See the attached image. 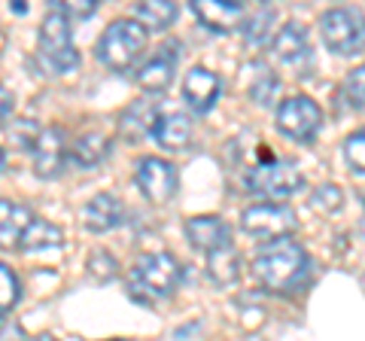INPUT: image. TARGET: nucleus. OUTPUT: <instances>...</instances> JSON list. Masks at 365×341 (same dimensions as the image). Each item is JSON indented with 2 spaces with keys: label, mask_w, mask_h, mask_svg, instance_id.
<instances>
[{
  "label": "nucleus",
  "mask_w": 365,
  "mask_h": 341,
  "mask_svg": "<svg viewBox=\"0 0 365 341\" xmlns=\"http://www.w3.org/2000/svg\"><path fill=\"white\" fill-rule=\"evenodd\" d=\"M307 268H311V256L304 253L302 244L289 241H271L259 247L253 259V275L265 290L271 292H292L307 280Z\"/></svg>",
  "instance_id": "1"
},
{
  "label": "nucleus",
  "mask_w": 365,
  "mask_h": 341,
  "mask_svg": "<svg viewBox=\"0 0 365 341\" xmlns=\"http://www.w3.org/2000/svg\"><path fill=\"white\" fill-rule=\"evenodd\" d=\"M180 278H182V268L177 263V256L165 253V250L143 253V256H137L128 268V292H131V299L153 305L174 292Z\"/></svg>",
  "instance_id": "2"
},
{
  "label": "nucleus",
  "mask_w": 365,
  "mask_h": 341,
  "mask_svg": "<svg viewBox=\"0 0 365 341\" xmlns=\"http://www.w3.org/2000/svg\"><path fill=\"white\" fill-rule=\"evenodd\" d=\"M146 43H150V31L134 19H116L113 25L98 37V61L110 67V71H131V67L143 58Z\"/></svg>",
  "instance_id": "3"
},
{
  "label": "nucleus",
  "mask_w": 365,
  "mask_h": 341,
  "mask_svg": "<svg viewBox=\"0 0 365 341\" xmlns=\"http://www.w3.org/2000/svg\"><path fill=\"white\" fill-rule=\"evenodd\" d=\"M323 43L335 55H359L365 52V13L356 6H335L319 16Z\"/></svg>",
  "instance_id": "4"
},
{
  "label": "nucleus",
  "mask_w": 365,
  "mask_h": 341,
  "mask_svg": "<svg viewBox=\"0 0 365 341\" xmlns=\"http://www.w3.org/2000/svg\"><path fill=\"white\" fill-rule=\"evenodd\" d=\"M40 58L55 73L73 71V67L79 64V52H76V43H73L71 21H67V16L61 13V9H52L40 25Z\"/></svg>",
  "instance_id": "5"
},
{
  "label": "nucleus",
  "mask_w": 365,
  "mask_h": 341,
  "mask_svg": "<svg viewBox=\"0 0 365 341\" xmlns=\"http://www.w3.org/2000/svg\"><path fill=\"white\" fill-rule=\"evenodd\" d=\"M304 186L302 168L289 162V158H274L265 156L256 168H250L247 174V189L265 198H289L292 192H299Z\"/></svg>",
  "instance_id": "6"
},
{
  "label": "nucleus",
  "mask_w": 365,
  "mask_h": 341,
  "mask_svg": "<svg viewBox=\"0 0 365 341\" xmlns=\"http://www.w3.org/2000/svg\"><path fill=\"white\" fill-rule=\"evenodd\" d=\"M241 225L250 238L271 244V241H283V238H289L299 229V217H295L292 208L280 201H259V204H250L241 213Z\"/></svg>",
  "instance_id": "7"
},
{
  "label": "nucleus",
  "mask_w": 365,
  "mask_h": 341,
  "mask_svg": "<svg viewBox=\"0 0 365 341\" xmlns=\"http://www.w3.org/2000/svg\"><path fill=\"white\" fill-rule=\"evenodd\" d=\"M319 125H323V110L307 95H295L277 107V131L287 134L289 141H299V143L314 141Z\"/></svg>",
  "instance_id": "8"
},
{
  "label": "nucleus",
  "mask_w": 365,
  "mask_h": 341,
  "mask_svg": "<svg viewBox=\"0 0 365 341\" xmlns=\"http://www.w3.org/2000/svg\"><path fill=\"white\" fill-rule=\"evenodd\" d=\"M31 153H34V170H37V177H46V180L58 177L67 165V156H71L67 131L61 125H46V128H40V138L34 141Z\"/></svg>",
  "instance_id": "9"
},
{
  "label": "nucleus",
  "mask_w": 365,
  "mask_h": 341,
  "mask_svg": "<svg viewBox=\"0 0 365 341\" xmlns=\"http://www.w3.org/2000/svg\"><path fill=\"white\" fill-rule=\"evenodd\" d=\"M134 180L143 195L155 204H165L168 198H174V192H177V168L158 156L140 158L134 168Z\"/></svg>",
  "instance_id": "10"
},
{
  "label": "nucleus",
  "mask_w": 365,
  "mask_h": 341,
  "mask_svg": "<svg viewBox=\"0 0 365 341\" xmlns=\"http://www.w3.org/2000/svg\"><path fill=\"white\" fill-rule=\"evenodd\" d=\"M186 238L195 250L210 256L232 247V225L222 217H192L186 223Z\"/></svg>",
  "instance_id": "11"
},
{
  "label": "nucleus",
  "mask_w": 365,
  "mask_h": 341,
  "mask_svg": "<svg viewBox=\"0 0 365 341\" xmlns=\"http://www.w3.org/2000/svg\"><path fill=\"white\" fill-rule=\"evenodd\" d=\"M174 71H177V46L174 43H168V46L158 49L153 58H146L140 64V71L134 73V79H137V86H140L143 92L162 95L165 88L170 86V79H174Z\"/></svg>",
  "instance_id": "12"
},
{
  "label": "nucleus",
  "mask_w": 365,
  "mask_h": 341,
  "mask_svg": "<svg viewBox=\"0 0 365 341\" xmlns=\"http://www.w3.org/2000/svg\"><path fill=\"white\" fill-rule=\"evenodd\" d=\"M274 55L292 71H304L311 64V40H307V31L299 21H289L274 34Z\"/></svg>",
  "instance_id": "13"
},
{
  "label": "nucleus",
  "mask_w": 365,
  "mask_h": 341,
  "mask_svg": "<svg viewBox=\"0 0 365 341\" xmlns=\"http://www.w3.org/2000/svg\"><path fill=\"white\" fill-rule=\"evenodd\" d=\"M220 76L207 67H192L182 79V98H186V104L195 110V113H207L216 98H220Z\"/></svg>",
  "instance_id": "14"
},
{
  "label": "nucleus",
  "mask_w": 365,
  "mask_h": 341,
  "mask_svg": "<svg viewBox=\"0 0 365 341\" xmlns=\"http://www.w3.org/2000/svg\"><path fill=\"white\" fill-rule=\"evenodd\" d=\"M192 13L201 19V25H207L216 34H228L237 31L244 21V6L232 4V0H195Z\"/></svg>",
  "instance_id": "15"
},
{
  "label": "nucleus",
  "mask_w": 365,
  "mask_h": 341,
  "mask_svg": "<svg viewBox=\"0 0 365 341\" xmlns=\"http://www.w3.org/2000/svg\"><path fill=\"white\" fill-rule=\"evenodd\" d=\"M34 223V213L13 198H0V250L21 247L28 225Z\"/></svg>",
  "instance_id": "16"
},
{
  "label": "nucleus",
  "mask_w": 365,
  "mask_h": 341,
  "mask_svg": "<svg viewBox=\"0 0 365 341\" xmlns=\"http://www.w3.org/2000/svg\"><path fill=\"white\" fill-rule=\"evenodd\" d=\"M122 217H125V204L113 192H101V195H95L86 204L83 225L88 232H110L122 223Z\"/></svg>",
  "instance_id": "17"
},
{
  "label": "nucleus",
  "mask_w": 365,
  "mask_h": 341,
  "mask_svg": "<svg viewBox=\"0 0 365 341\" xmlns=\"http://www.w3.org/2000/svg\"><path fill=\"white\" fill-rule=\"evenodd\" d=\"M153 138L165 146V150H182L192 141V122L189 116H182L180 110H162L155 119Z\"/></svg>",
  "instance_id": "18"
},
{
  "label": "nucleus",
  "mask_w": 365,
  "mask_h": 341,
  "mask_svg": "<svg viewBox=\"0 0 365 341\" xmlns=\"http://www.w3.org/2000/svg\"><path fill=\"white\" fill-rule=\"evenodd\" d=\"M155 119H158V107L155 101H134V104L122 113L119 119V134L125 141H140L146 131L155 128Z\"/></svg>",
  "instance_id": "19"
},
{
  "label": "nucleus",
  "mask_w": 365,
  "mask_h": 341,
  "mask_svg": "<svg viewBox=\"0 0 365 341\" xmlns=\"http://www.w3.org/2000/svg\"><path fill=\"white\" fill-rule=\"evenodd\" d=\"M107 153H110V141L101 131H86L71 143V158L79 168H95L98 162H104Z\"/></svg>",
  "instance_id": "20"
},
{
  "label": "nucleus",
  "mask_w": 365,
  "mask_h": 341,
  "mask_svg": "<svg viewBox=\"0 0 365 341\" xmlns=\"http://www.w3.org/2000/svg\"><path fill=\"white\" fill-rule=\"evenodd\" d=\"M64 247V232L49 220L34 217V223L28 225L25 238H21V250H31V253H43V250H58Z\"/></svg>",
  "instance_id": "21"
},
{
  "label": "nucleus",
  "mask_w": 365,
  "mask_h": 341,
  "mask_svg": "<svg viewBox=\"0 0 365 341\" xmlns=\"http://www.w3.org/2000/svg\"><path fill=\"white\" fill-rule=\"evenodd\" d=\"M134 21H140L146 31H165L174 25L177 19V4L170 0H146V4H137L134 6Z\"/></svg>",
  "instance_id": "22"
},
{
  "label": "nucleus",
  "mask_w": 365,
  "mask_h": 341,
  "mask_svg": "<svg viewBox=\"0 0 365 341\" xmlns=\"http://www.w3.org/2000/svg\"><path fill=\"white\" fill-rule=\"evenodd\" d=\"M274 21H277V13H274L271 6L265 9H256V16L247 21V28H244V37L250 46H265L268 37H271V31H274Z\"/></svg>",
  "instance_id": "23"
},
{
  "label": "nucleus",
  "mask_w": 365,
  "mask_h": 341,
  "mask_svg": "<svg viewBox=\"0 0 365 341\" xmlns=\"http://www.w3.org/2000/svg\"><path fill=\"white\" fill-rule=\"evenodd\" d=\"M207 275L216 283H235L237 280V253L232 247L207 256Z\"/></svg>",
  "instance_id": "24"
},
{
  "label": "nucleus",
  "mask_w": 365,
  "mask_h": 341,
  "mask_svg": "<svg viewBox=\"0 0 365 341\" xmlns=\"http://www.w3.org/2000/svg\"><path fill=\"white\" fill-rule=\"evenodd\" d=\"M250 95H253V101H256L259 107H271L274 101H277V95H280V79H277V73H271V71L262 67V73L256 76V83H253V88H250Z\"/></svg>",
  "instance_id": "25"
},
{
  "label": "nucleus",
  "mask_w": 365,
  "mask_h": 341,
  "mask_svg": "<svg viewBox=\"0 0 365 341\" xmlns=\"http://www.w3.org/2000/svg\"><path fill=\"white\" fill-rule=\"evenodd\" d=\"M19 302V278L13 275V268L0 263V314L9 311Z\"/></svg>",
  "instance_id": "26"
},
{
  "label": "nucleus",
  "mask_w": 365,
  "mask_h": 341,
  "mask_svg": "<svg viewBox=\"0 0 365 341\" xmlns=\"http://www.w3.org/2000/svg\"><path fill=\"white\" fill-rule=\"evenodd\" d=\"M344 156L353 170H359V174H365V128L350 134V138L344 141Z\"/></svg>",
  "instance_id": "27"
},
{
  "label": "nucleus",
  "mask_w": 365,
  "mask_h": 341,
  "mask_svg": "<svg viewBox=\"0 0 365 341\" xmlns=\"http://www.w3.org/2000/svg\"><path fill=\"white\" fill-rule=\"evenodd\" d=\"M344 88H347L350 104L365 107V64L353 67V71L347 73V79H344Z\"/></svg>",
  "instance_id": "28"
},
{
  "label": "nucleus",
  "mask_w": 365,
  "mask_h": 341,
  "mask_svg": "<svg viewBox=\"0 0 365 341\" xmlns=\"http://www.w3.org/2000/svg\"><path fill=\"white\" fill-rule=\"evenodd\" d=\"M341 204H344V198H341V189L338 186H319L317 192H314V208H319V210H338Z\"/></svg>",
  "instance_id": "29"
},
{
  "label": "nucleus",
  "mask_w": 365,
  "mask_h": 341,
  "mask_svg": "<svg viewBox=\"0 0 365 341\" xmlns=\"http://www.w3.org/2000/svg\"><path fill=\"white\" fill-rule=\"evenodd\" d=\"M98 9V0H71V4H64L61 6V13L71 19V16H79V19H86V16H91Z\"/></svg>",
  "instance_id": "30"
},
{
  "label": "nucleus",
  "mask_w": 365,
  "mask_h": 341,
  "mask_svg": "<svg viewBox=\"0 0 365 341\" xmlns=\"http://www.w3.org/2000/svg\"><path fill=\"white\" fill-rule=\"evenodd\" d=\"M13 101H16V98H13V92L0 86V125H4V122H6V116L13 113Z\"/></svg>",
  "instance_id": "31"
},
{
  "label": "nucleus",
  "mask_w": 365,
  "mask_h": 341,
  "mask_svg": "<svg viewBox=\"0 0 365 341\" xmlns=\"http://www.w3.org/2000/svg\"><path fill=\"white\" fill-rule=\"evenodd\" d=\"M0 170H4V150H0Z\"/></svg>",
  "instance_id": "32"
},
{
  "label": "nucleus",
  "mask_w": 365,
  "mask_h": 341,
  "mask_svg": "<svg viewBox=\"0 0 365 341\" xmlns=\"http://www.w3.org/2000/svg\"><path fill=\"white\" fill-rule=\"evenodd\" d=\"M362 290H365V278H362Z\"/></svg>",
  "instance_id": "33"
}]
</instances>
